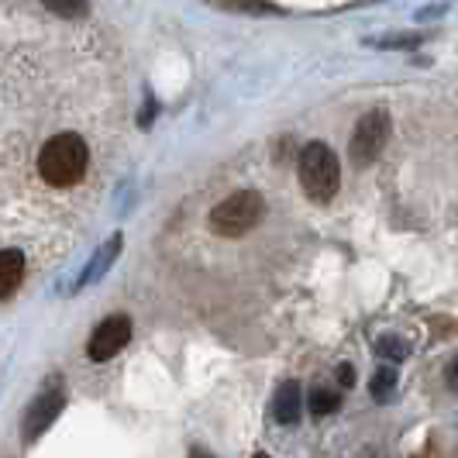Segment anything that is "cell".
<instances>
[{"label":"cell","mask_w":458,"mask_h":458,"mask_svg":"<svg viewBox=\"0 0 458 458\" xmlns=\"http://www.w3.org/2000/svg\"><path fill=\"white\" fill-rule=\"evenodd\" d=\"M90 165V148L80 135H55L42 145L38 173L48 186H76Z\"/></svg>","instance_id":"obj_1"},{"label":"cell","mask_w":458,"mask_h":458,"mask_svg":"<svg viewBox=\"0 0 458 458\" xmlns=\"http://www.w3.org/2000/svg\"><path fill=\"white\" fill-rule=\"evenodd\" d=\"M297 173H300V186H303L307 197L318 200V204H327V200L338 193V186H342L338 156H335L324 141H310V145L300 148Z\"/></svg>","instance_id":"obj_2"},{"label":"cell","mask_w":458,"mask_h":458,"mask_svg":"<svg viewBox=\"0 0 458 458\" xmlns=\"http://www.w3.org/2000/svg\"><path fill=\"white\" fill-rule=\"evenodd\" d=\"M266 217V197L255 193V190H242V193H231L228 200L210 210V228L221 238H242Z\"/></svg>","instance_id":"obj_3"},{"label":"cell","mask_w":458,"mask_h":458,"mask_svg":"<svg viewBox=\"0 0 458 458\" xmlns=\"http://www.w3.org/2000/svg\"><path fill=\"white\" fill-rule=\"evenodd\" d=\"M393 121L386 107H376L369 114L359 117L355 131H352V141H348V159L352 165H372V162L383 156L386 141H390Z\"/></svg>","instance_id":"obj_4"},{"label":"cell","mask_w":458,"mask_h":458,"mask_svg":"<svg viewBox=\"0 0 458 458\" xmlns=\"http://www.w3.org/2000/svg\"><path fill=\"white\" fill-rule=\"evenodd\" d=\"M128 342H131V321L117 314V318H107V321L93 331L87 352H90L93 362H107V359H114Z\"/></svg>","instance_id":"obj_5"},{"label":"cell","mask_w":458,"mask_h":458,"mask_svg":"<svg viewBox=\"0 0 458 458\" xmlns=\"http://www.w3.org/2000/svg\"><path fill=\"white\" fill-rule=\"evenodd\" d=\"M63 411V390H46L31 407H28V417H24V437L35 441V437L46 431L48 424L55 420V413Z\"/></svg>","instance_id":"obj_6"},{"label":"cell","mask_w":458,"mask_h":458,"mask_svg":"<svg viewBox=\"0 0 458 458\" xmlns=\"http://www.w3.org/2000/svg\"><path fill=\"white\" fill-rule=\"evenodd\" d=\"M300 407H303V396H300V383L286 379L279 390H276L273 400V417L279 424H297L300 420Z\"/></svg>","instance_id":"obj_7"},{"label":"cell","mask_w":458,"mask_h":458,"mask_svg":"<svg viewBox=\"0 0 458 458\" xmlns=\"http://www.w3.org/2000/svg\"><path fill=\"white\" fill-rule=\"evenodd\" d=\"M21 276H24V255L18 249H4L0 252V297L14 293L18 283H21Z\"/></svg>","instance_id":"obj_8"},{"label":"cell","mask_w":458,"mask_h":458,"mask_svg":"<svg viewBox=\"0 0 458 458\" xmlns=\"http://www.w3.org/2000/svg\"><path fill=\"white\" fill-rule=\"evenodd\" d=\"M396 369L393 366H383L376 376H372V383H369V393H372V400L376 403H390L393 396H396Z\"/></svg>","instance_id":"obj_9"},{"label":"cell","mask_w":458,"mask_h":458,"mask_svg":"<svg viewBox=\"0 0 458 458\" xmlns=\"http://www.w3.org/2000/svg\"><path fill=\"white\" fill-rule=\"evenodd\" d=\"M307 407H310L314 417H327V413H335L338 407H342V393L314 386V390H310V400H307Z\"/></svg>","instance_id":"obj_10"},{"label":"cell","mask_w":458,"mask_h":458,"mask_svg":"<svg viewBox=\"0 0 458 458\" xmlns=\"http://www.w3.org/2000/svg\"><path fill=\"white\" fill-rule=\"evenodd\" d=\"M376 352H379V359H386V362H403L407 355H411V344L403 342V338H396V335H383L379 342H376Z\"/></svg>","instance_id":"obj_11"},{"label":"cell","mask_w":458,"mask_h":458,"mask_svg":"<svg viewBox=\"0 0 458 458\" xmlns=\"http://www.w3.org/2000/svg\"><path fill=\"white\" fill-rule=\"evenodd\" d=\"M372 46H379V48H413V46H420V35H396V38H379V42H372Z\"/></svg>","instance_id":"obj_12"},{"label":"cell","mask_w":458,"mask_h":458,"mask_svg":"<svg viewBox=\"0 0 458 458\" xmlns=\"http://www.w3.org/2000/svg\"><path fill=\"white\" fill-rule=\"evenodd\" d=\"M335 376H338L342 390H348V386H355V369L348 366V362H344V366H338V372H335Z\"/></svg>","instance_id":"obj_13"},{"label":"cell","mask_w":458,"mask_h":458,"mask_svg":"<svg viewBox=\"0 0 458 458\" xmlns=\"http://www.w3.org/2000/svg\"><path fill=\"white\" fill-rule=\"evenodd\" d=\"M448 383H455L458 386V362H452V369H448Z\"/></svg>","instance_id":"obj_14"},{"label":"cell","mask_w":458,"mask_h":458,"mask_svg":"<svg viewBox=\"0 0 458 458\" xmlns=\"http://www.w3.org/2000/svg\"><path fill=\"white\" fill-rule=\"evenodd\" d=\"M190 458H210V455H204V452H193Z\"/></svg>","instance_id":"obj_15"},{"label":"cell","mask_w":458,"mask_h":458,"mask_svg":"<svg viewBox=\"0 0 458 458\" xmlns=\"http://www.w3.org/2000/svg\"><path fill=\"white\" fill-rule=\"evenodd\" d=\"M255 458H269V455H255Z\"/></svg>","instance_id":"obj_16"}]
</instances>
